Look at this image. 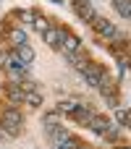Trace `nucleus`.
<instances>
[{
  "label": "nucleus",
  "mask_w": 131,
  "mask_h": 149,
  "mask_svg": "<svg viewBox=\"0 0 131 149\" xmlns=\"http://www.w3.org/2000/svg\"><path fill=\"white\" fill-rule=\"evenodd\" d=\"M0 128H3L8 136H16V134L24 128V115H21L16 107H8V110L0 115Z\"/></svg>",
  "instance_id": "f257e3e1"
},
{
  "label": "nucleus",
  "mask_w": 131,
  "mask_h": 149,
  "mask_svg": "<svg viewBox=\"0 0 131 149\" xmlns=\"http://www.w3.org/2000/svg\"><path fill=\"white\" fill-rule=\"evenodd\" d=\"M81 76H84V81H87L92 89H102V86L108 84L105 68H102V65H97V63H87V65L81 68Z\"/></svg>",
  "instance_id": "f03ea898"
},
{
  "label": "nucleus",
  "mask_w": 131,
  "mask_h": 149,
  "mask_svg": "<svg viewBox=\"0 0 131 149\" xmlns=\"http://www.w3.org/2000/svg\"><path fill=\"white\" fill-rule=\"evenodd\" d=\"M92 26H95V31H97L100 37H105V39H118V29H116V24H110L108 18H95Z\"/></svg>",
  "instance_id": "7ed1b4c3"
},
{
  "label": "nucleus",
  "mask_w": 131,
  "mask_h": 149,
  "mask_svg": "<svg viewBox=\"0 0 131 149\" xmlns=\"http://www.w3.org/2000/svg\"><path fill=\"white\" fill-rule=\"evenodd\" d=\"M74 10H76L79 18L87 21V24H92V21L97 18V10H95V5H92L89 0H74Z\"/></svg>",
  "instance_id": "20e7f679"
},
{
  "label": "nucleus",
  "mask_w": 131,
  "mask_h": 149,
  "mask_svg": "<svg viewBox=\"0 0 131 149\" xmlns=\"http://www.w3.org/2000/svg\"><path fill=\"white\" fill-rule=\"evenodd\" d=\"M60 50H63V55H68V52H79V37L63 31V37H60Z\"/></svg>",
  "instance_id": "39448f33"
},
{
  "label": "nucleus",
  "mask_w": 131,
  "mask_h": 149,
  "mask_svg": "<svg viewBox=\"0 0 131 149\" xmlns=\"http://www.w3.org/2000/svg\"><path fill=\"white\" fill-rule=\"evenodd\" d=\"M87 128L95 131V134H100V136H105V131H108L110 126H108V118H105V115H92L89 123H87Z\"/></svg>",
  "instance_id": "423d86ee"
},
{
  "label": "nucleus",
  "mask_w": 131,
  "mask_h": 149,
  "mask_svg": "<svg viewBox=\"0 0 131 149\" xmlns=\"http://www.w3.org/2000/svg\"><path fill=\"white\" fill-rule=\"evenodd\" d=\"M45 134L50 136V141H53V147H55V144H60V141H66V139L71 136V134H68V128H63V126H53V128H47Z\"/></svg>",
  "instance_id": "0eeeda50"
},
{
  "label": "nucleus",
  "mask_w": 131,
  "mask_h": 149,
  "mask_svg": "<svg viewBox=\"0 0 131 149\" xmlns=\"http://www.w3.org/2000/svg\"><path fill=\"white\" fill-rule=\"evenodd\" d=\"M92 115H95V113H92L89 107H84V105H79V107H76V110L71 113V118H74V123H79V126H87Z\"/></svg>",
  "instance_id": "6e6552de"
},
{
  "label": "nucleus",
  "mask_w": 131,
  "mask_h": 149,
  "mask_svg": "<svg viewBox=\"0 0 131 149\" xmlns=\"http://www.w3.org/2000/svg\"><path fill=\"white\" fill-rule=\"evenodd\" d=\"M60 37H63V31H55V29H47V31L42 34L45 45L53 47V50H60Z\"/></svg>",
  "instance_id": "1a4fd4ad"
},
{
  "label": "nucleus",
  "mask_w": 131,
  "mask_h": 149,
  "mask_svg": "<svg viewBox=\"0 0 131 149\" xmlns=\"http://www.w3.org/2000/svg\"><path fill=\"white\" fill-rule=\"evenodd\" d=\"M5 97H8V102H11V105H21L26 94L21 92V86H18V84H11V86L5 89Z\"/></svg>",
  "instance_id": "9d476101"
},
{
  "label": "nucleus",
  "mask_w": 131,
  "mask_h": 149,
  "mask_svg": "<svg viewBox=\"0 0 131 149\" xmlns=\"http://www.w3.org/2000/svg\"><path fill=\"white\" fill-rule=\"evenodd\" d=\"M16 58H18V63H24V65H29L32 60H34V52H32V47L29 45H21L18 47V52H13Z\"/></svg>",
  "instance_id": "9b49d317"
},
{
  "label": "nucleus",
  "mask_w": 131,
  "mask_h": 149,
  "mask_svg": "<svg viewBox=\"0 0 131 149\" xmlns=\"http://www.w3.org/2000/svg\"><path fill=\"white\" fill-rule=\"evenodd\" d=\"M66 60H68V63H71L74 68H79V71H81V68H84V65L89 63V60H87V58H84L81 52H68V55H66Z\"/></svg>",
  "instance_id": "f8f14e48"
},
{
  "label": "nucleus",
  "mask_w": 131,
  "mask_h": 149,
  "mask_svg": "<svg viewBox=\"0 0 131 149\" xmlns=\"http://www.w3.org/2000/svg\"><path fill=\"white\" fill-rule=\"evenodd\" d=\"M76 107H79V100H63V102H58V113L60 115H66V113L71 115Z\"/></svg>",
  "instance_id": "ddd939ff"
},
{
  "label": "nucleus",
  "mask_w": 131,
  "mask_h": 149,
  "mask_svg": "<svg viewBox=\"0 0 131 149\" xmlns=\"http://www.w3.org/2000/svg\"><path fill=\"white\" fill-rule=\"evenodd\" d=\"M42 126H45V131H47V128H53V126H60V113H58V110L47 113V115L42 118Z\"/></svg>",
  "instance_id": "4468645a"
},
{
  "label": "nucleus",
  "mask_w": 131,
  "mask_h": 149,
  "mask_svg": "<svg viewBox=\"0 0 131 149\" xmlns=\"http://www.w3.org/2000/svg\"><path fill=\"white\" fill-rule=\"evenodd\" d=\"M113 5H116V10H118L123 18H129V16H131V3H129V0H113Z\"/></svg>",
  "instance_id": "2eb2a0df"
},
{
  "label": "nucleus",
  "mask_w": 131,
  "mask_h": 149,
  "mask_svg": "<svg viewBox=\"0 0 131 149\" xmlns=\"http://www.w3.org/2000/svg\"><path fill=\"white\" fill-rule=\"evenodd\" d=\"M32 26H34V29H37L39 34H45V31L50 29V24H47V18H45V16H34V21H32Z\"/></svg>",
  "instance_id": "dca6fc26"
},
{
  "label": "nucleus",
  "mask_w": 131,
  "mask_h": 149,
  "mask_svg": "<svg viewBox=\"0 0 131 149\" xmlns=\"http://www.w3.org/2000/svg\"><path fill=\"white\" fill-rule=\"evenodd\" d=\"M116 123L123 126V128L129 126V110H126V107H118V110H116Z\"/></svg>",
  "instance_id": "f3484780"
},
{
  "label": "nucleus",
  "mask_w": 131,
  "mask_h": 149,
  "mask_svg": "<svg viewBox=\"0 0 131 149\" xmlns=\"http://www.w3.org/2000/svg\"><path fill=\"white\" fill-rule=\"evenodd\" d=\"M11 42L21 47V45H26V34H24L21 29H13V31H11Z\"/></svg>",
  "instance_id": "a211bd4d"
},
{
  "label": "nucleus",
  "mask_w": 131,
  "mask_h": 149,
  "mask_svg": "<svg viewBox=\"0 0 131 149\" xmlns=\"http://www.w3.org/2000/svg\"><path fill=\"white\" fill-rule=\"evenodd\" d=\"M24 102H26L29 107H39V105H42V97H39V92H32V94L24 97Z\"/></svg>",
  "instance_id": "6ab92c4d"
},
{
  "label": "nucleus",
  "mask_w": 131,
  "mask_h": 149,
  "mask_svg": "<svg viewBox=\"0 0 131 149\" xmlns=\"http://www.w3.org/2000/svg\"><path fill=\"white\" fill-rule=\"evenodd\" d=\"M55 149H79V144H76V139H74V136H68L66 141L55 144Z\"/></svg>",
  "instance_id": "aec40b11"
},
{
  "label": "nucleus",
  "mask_w": 131,
  "mask_h": 149,
  "mask_svg": "<svg viewBox=\"0 0 131 149\" xmlns=\"http://www.w3.org/2000/svg\"><path fill=\"white\" fill-rule=\"evenodd\" d=\"M18 86H21V92H24V94H32V92H37V84H34V81H21Z\"/></svg>",
  "instance_id": "412c9836"
},
{
  "label": "nucleus",
  "mask_w": 131,
  "mask_h": 149,
  "mask_svg": "<svg viewBox=\"0 0 131 149\" xmlns=\"http://www.w3.org/2000/svg\"><path fill=\"white\" fill-rule=\"evenodd\" d=\"M16 13H18V18H21L24 24H32V21H34V16H32L29 10H16Z\"/></svg>",
  "instance_id": "4be33fe9"
},
{
  "label": "nucleus",
  "mask_w": 131,
  "mask_h": 149,
  "mask_svg": "<svg viewBox=\"0 0 131 149\" xmlns=\"http://www.w3.org/2000/svg\"><path fill=\"white\" fill-rule=\"evenodd\" d=\"M8 58H11V55H8L5 50H0V68H5V65H8Z\"/></svg>",
  "instance_id": "5701e85b"
},
{
  "label": "nucleus",
  "mask_w": 131,
  "mask_h": 149,
  "mask_svg": "<svg viewBox=\"0 0 131 149\" xmlns=\"http://www.w3.org/2000/svg\"><path fill=\"white\" fill-rule=\"evenodd\" d=\"M50 3H58V5H60V3H63V0H50Z\"/></svg>",
  "instance_id": "b1692460"
}]
</instances>
